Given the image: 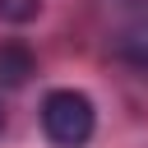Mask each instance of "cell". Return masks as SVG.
<instances>
[{
    "mask_svg": "<svg viewBox=\"0 0 148 148\" xmlns=\"http://www.w3.org/2000/svg\"><path fill=\"white\" fill-rule=\"evenodd\" d=\"M0 125H5V111H0Z\"/></svg>",
    "mask_w": 148,
    "mask_h": 148,
    "instance_id": "cell-5",
    "label": "cell"
},
{
    "mask_svg": "<svg viewBox=\"0 0 148 148\" xmlns=\"http://www.w3.org/2000/svg\"><path fill=\"white\" fill-rule=\"evenodd\" d=\"M37 14H42V0H0V18L9 23H28Z\"/></svg>",
    "mask_w": 148,
    "mask_h": 148,
    "instance_id": "cell-4",
    "label": "cell"
},
{
    "mask_svg": "<svg viewBox=\"0 0 148 148\" xmlns=\"http://www.w3.org/2000/svg\"><path fill=\"white\" fill-rule=\"evenodd\" d=\"M97 130V111L92 97L79 88H51L42 97V134L56 148H83Z\"/></svg>",
    "mask_w": 148,
    "mask_h": 148,
    "instance_id": "cell-1",
    "label": "cell"
},
{
    "mask_svg": "<svg viewBox=\"0 0 148 148\" xmlns=\"http://www.w3.org/2000/svg\"><path fill=\"white\" fill-rule=\"evenodd\" d=\"M37 74V56L23 42H0V88H23Z\"/></svg>",
    "mask_w": 148,
    "mask_h": 148,
    "instance_id": "cell-3",
    "label": "cell"
},
{
    "mask_svg": "<svg viewBox=\"0 0 148 148\" xmlns=\"http://www.w3.org/2000/svg\"><path fill=\"white\" fill-rule=\"evenodd\" d=\"M111 51H116V60H120V65H130L139 79H148V14H143V18H134V23H125V28L116 32Z\"/></svg>",
    "mask_w": 148,
    "mask_h": 148,
    "instance_id": "cell-2",
    "label": "cell"
}]
</instances>
